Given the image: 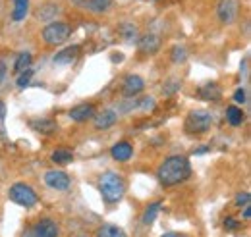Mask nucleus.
Returning a JSON list of instances; mask_svg holds the SVG:
<instances>
[{
	"label": "nucleus",
	"mask_w": 251,
	"mask_h": 237,
	"mask_svg": "<svg viewBox=\"0 0 251 237\" xmlns=\"http://www.w3.org/2000/svg\"><path fill=\"white\" fill-rule=\"evenodd\" d=\"M137 108H139V110H143V112L155 110V98H153V96H143V98H137Z\"/></svg>",
	"instance_id": "obj_26"
},
{
	"label": "nucleus",
	"mask_w": 251,
	"mask_h": 237,
	"mask_svg": "<svg viewBox=\"0 0 251 237\" xmlns=\"http://www.w3.org/2000/svg\"><path fill=\"white\" fill-rule=\"evenodd\" d=\"M162 237H186V236H182V234H176V232H168V234H164Z\"/></svg>",
	"instance_id": "obj_34"
},
{
	"label": "nucleus",
	"mask_w": 251,
	"mask_h": 237,
	"mask_svg": "<svg viewBox=\"0 0 251 237\" xmlns=\"http://www.w3.org/2000/svg\"><path fill=\"white\" fill-rule=\"evenodd\" d=\"M250 203H251V195H250V191H244V193H238L236 195V207H250Z\"/></svg>",
	"instance_id": "obj_28"
},
{
	"label": "nucleus",
	"mask_w": 251,
	"mask_h": 237,
	"mask_svg": "<svg viewBox=\"0 0 251 237\" xmlns=\"http://www.w3.org/2000/svg\"><path fill=\"white\" fill-rule=\"evenodd\" d=\"M4 118H6V104L0 100V121H2Z\"/></svg>",
	"instance_id": "obj_32"
},
{
	"label": "nucleus",
	"mask_w": 251,
	"mask_h": 237,
	"mask_svg": "<svg viewBox=\"0 0 251 237\" xmlns=\"http://www.w3.org/2000/svg\"><path fill=\"white\" fill-rule=\"evenodd\" d=\"M6 71H8V68H6V60L0 58V85H2L4 77H6Z\"/></svg>",
	"instance_id": "obj_31"
},
{
	"label": "nucleus",
	"mask_w": 251,
	"mask_h": 237,
	"mask_svg": "<svg viewBox=\"0 0 251 237\" xmlns=\"http://www.w3.org/2000/svg\"><path fill=\"white\" fill-rule=\"evenodd\" d=\"M22 237H37V236L33 234V230H25V232H24V236H22Z\"/></svg>",
	"instance_id": "obj_35"
},
{
	"label": "nucleus",
	"mask_w": 251,
	"mask_h": 237,
	"mask_svg": "<svg viewBox=\"0 0 251 237\" xmlns=\"http://www.w3.org/2000/svg\"><path fill=\"white\" fill-rule=\"evenodd\" d=\"M189 176H191V164H189V160L186 156H180V154L164 158V162L158 166L157 170V179L164 187L180 185Z\"/></svg>",
	"instance_id": "obj_1"
},
{
	"label": "nucleus",
	"mask_w": 251,
	"mask_h": 237,
	"mask_svg": "<svg viewBox=\"0 0 251 237\" xmlns=\"http://www.w3.org/2000/svg\"><path fill=\"white\" fill-rule=\"evenodd\" d=\"M93 116H95V106L93 104H87V102L77 104V106H74V108L70 110V118H72V121H77V123L87 121V119H91Z\"/></svg>",
	"instance_id": "obj_13"
},
{
	"label": "nucleus",
	"mask_w": 251,
	"mask_h": 237,
	"mask_svg": "<svg viewBox=\"0 0 251 237\" xmlns=\"http://www.w3.org/2000/svg\"><path fill=\"white\" fill-rule=\"evenodd\" d=\"M160 207H162V203H151L149 207L145 208V212H143V218H141V222L145 224V226H151L155 220H157L158 212H160Z\"/></svg>",
	"instance_id": "obj_23"
},
{
	"label": "nucleus",
	"mask_w": 251,
	"mask_h": 237,
	"mask_svg": "<svg viewBox=\"0 0 251 237\" xmlns=\"http://www.w3.org/2000/svg\"><path fill=\"white\" fill-rule=\"evenodd\" d=\"M170 58H172L174 64H182V62H186V58H188V50H186V47H180V45L172 47Z\"/></svg>",
	"instance_id": "obj_24"
},
{
	"label": "nucleus",
	"mask_w": 251,
	"mask_h": 237,
	"mask_svg": "<svg viewBox=\"0 0 251 237\" xmlns=\"http://www.w3.org/2000/svg\"><path fill=\"white\" fill-rule=\"evenodd\" d=\"M29 14V0H14V10H12V20L16 24L24 22L25 16Z\"/></svg>",
	"instance_id": "obj_18"
},
{
	"label": "nucleus",
	"mask_w": 251,
	"mask_h": 237,
	"mask_svg": "<svg viewBox=\"0 0 251 237\" xmlns=\"http://www.w3.org/2000/svg\"><path fill=\"white\" fill-rule=\"evenodd\" d=\"M137 48L143 54H157L158 48H160V37L155 35V33L141 35L139 41H137Z\"/></svg>",
	"instance_id": "obj_9"
},
{
	"label": "nucleus",
	"mask_w": 251,
	"mask_h": 237,
	"mask_svg": "<svg viewBox=\"0 0 251 237\" xmlns=\"http://www.w3.org/2000/svg\"><path fill=\"white\" fill-rule=\"evenodd\" d=\"M143 89H145V81H143V77H141V75L131 73V75H127V77L124 79L122 91H124L126 96H135V95H139Z\"/></svg>",
	"instance_id": "obj_12"
},
{
	"label": "nucleus",
	"mask_w": 251,
	"mask_h": 237,
	"mask_svg": "<svg viewBox=\"0 0 251 237\" xmlns=\"http://www.w3.org/2000/svg\"><path fill=\"white\" fill-rule=\"evenodd\" d=\"M217 16H219L220 24L224 25L234 24L240 16V0H219Z\"/></svg>",
	"instance_id": "obj_6"
},
{
	"label": "nucleus",
	"mask_w": 251,
	"mask_h": 237,
	"mask_svg": "<svg viewBox=\"0 0 251 237\" xmlns=\"http://www.w3.org/2000/svg\"><path fill=\"white\" fill-rule=\"evenodd\" d=\"M244 218H246V220H250V218H251V208L250 207L244 208Z\"/></svg>",
	"instance_id": "obj_33"
},
{
	"label": "nucleus",
	"mask_w": 251,
	"mask_h": 237,
	"mask_svg": "<svg viewBox=\"0 0 251 237\" xmlns=\"http://www.w3.org/2000/svg\"><path fill=\"white\" fill-rule=\"evenodd\" d=\"M29 125H31L33 131L43 133V135H50V133H54V131H56V121H54V119H50V118L31 119V121H29Z\"/></svg>",
	"instance_id": "obj_15"
},
{
	"label": "nucleus",
	"mask_w": 251,
	"mask_h": 237,
	"mask_svg": "<svg viewBox=\"0 0 251 237\" xmlns=\"http://www.w3.org/2000/svg\"><path fill=\"white\" fill-rule=\"evenodd\" d=\"M224 228H226L228 232H234V230H238V228H240V222H238V220H234V218H226V220H224Z\"/></svg>",
	"instance_id": "obj_30"
},
{
	"label": "nucleus",
	"mask_w": 251,
	"mask_h": 237,
	"mask_svg": "<svg viewBox=\"0 0 251 237\" xmlns=\"http://www.w3.org/2000/svg\"><path fill=\"white\" fill-rule=\"evenodd\" d=\"M118 121V114L116 110H102L99 114L93 116V123H95V129H110L114 123Z\"/></svg>",
	"instance_id": "obj_11"
},
{
	"label": "nucleus",
	"mask_w": 251,
	"mask_h": 237,
	"mask_svg": "<svg viewBox=\"0 0 251 237\" xmlns=\"http://www.w3.org/2000/svg\"><path fill=\"white\" fill-rule=\"evenodd\" d=\"M99 193H100L102 201L108 203V205L120 203L126 193L124 178L120 174H116V172H104L99 178Z\"/></svg>",
	"instance_id": "obj_2"
},
{
	"label": "nucleus",
	"mask_w": 251,
	"mask_h": 237,
	"mask_svg": "<svg viewBox=\"0 0 251 237\" xmlns=\"http://www.w3.org/2000/svg\"><path fill=\"white\" fill-rule=\"evenodd\" d=\"M70 35H72V27L62 22H52L41 31V37L49 47H60L70 39Z\"/></svg>",
	"instance_id": "obj_5"
},
{
	"label": "nucleus",
	"mask_w": 251,
	"mask_h": 237,
	"mask_svg": "<svg viewBox=\"0 0 251 237\" xmlns=\"http://www.w3.org/2000/svg\"><path fill=\"white\" fill-rule=\"evenodd\" d=\"M213 125V116L207 110H193L189 112L186 121H184V129L189 135H201L207 133Z\"/></svg>",
	"instance_id": "obj_4"
},
{
	"label": "nucleus",
	"mask_w": 251,
	"mask_h": 237,
	"mask_svg": "<svg viewBox=\"0 0 251 237\" xmlns=\"http://www.w3.org/2000/svg\"><path fill=\"white\" fill-rule=\"evenodd\" d=\"M110 156H112L116 162H127V160L133 156V147H131V143H127V141L116 143L114 147L110 148Z\"/></svg>",
	"instance_id": "obj_14"
},
{
	"label": "nucleus",
	"mask_w": 251,
	"mask_h": 237,
	"mask_svg": "<svg viewBox=\"0 0 251 237\" xmlns=\"http://www.w3.org/2000/svg\"><path fill=\"white\" fill-rule=\"evenodd\" d=\"M95 237H127V236H126V232L122 228L112 226V224H104V226H100L97 230Z\"/></svg>",
	"instance_id": "obj_20"
},
{
	"label": "nucleus",
	"mask_w": 251,
	"mask_h": 237,
	"mask_svg": "<svg viewBox=\"0 0 251 237\" xmlns=\"http://www.w3.org/2000/svg\"><path fill=\"white\" fill-rule=\"evenodd\" d=\"M120 33L124 35V39L126 41H129V43L137 39V27H135L133 24H127V22L122 24V25H120Z\"/></svg>",
	"instance_id": "obj_25"
},
{
	"label": "nucleus",
	"mask_w": 251,
	"mask_h": 237,
	"mask_svg": "<svg viewBox=\"0 0 251 237\" xmlns=\"http://www.w3.org/2000/svg\"><path fill=\"white\" fill-rule=\"evenodd\" d=\"M45 183L50 187V189H56V191H66L70 187V176L62 172V170H49L45 174Z\"/></svg>",
	"instance_id": "obj_7"
},
{
	"label": "nucleus",
	"mask_w": 251,
	"mask_h": 237,
	"mask_svg": "<svg viewBox=\"0 0 251 237\" xmlns=\"http://www.w3.org/2000/svg\"><path fill=\"white\" fill-rule=\"evenodd\" d=\"M50 160L54 162V164H70L72 160H74V152L72 150H68V148H56L52 154H50Z\"/></svg>",
	"instance_id": "obj_22"
},
{
	"label": "nucleus",
	"mask_w": 251,
	"mask_h": 237,
	"mask_svg": "<svg viewBox=\"0 0 251 237\" xmlns=\"http://www.w3.org/2000/svg\"><path fill=\"white\" fill-rule=\"evenodd\" d=\"M197 93H199V96H201L203 100H219L220 96H222V91H220V87L215 81H209V83L201 85Z\"/></svg>",
	"instance_id": "obj_16"
},
{
	"label": "nucleus",
	"mask_w": 251,
	"mask_h": 237,
	"mask_svg": "<svg viewBox=\"0 0 251 237\" xmlns=\"http://www.w3.org/2000/svg\"><path fill=\"white\" fill-rule=\"evenodd\" d=\"M31 62H33L31 52H27V50H25V52H20L16 62H14V71H16V73H22V71L29 70V68H31Z\"/></svg>",
	"instance_id": "obj_21"
},
{
	"label": "nucleus",
	"mask_w": 251,
	"mask_h": 237,
	"mask_svg": "<svg viewBox=\"0 0 251 237\" xmlns=\"http://www.w3.org/2000/svg\"><path fill=\"white\" fill-rule=\"evenodd\" d=\"M226 119H228V123H230V125L238 127V125H242V123H244L246 114H244V110H242L240 106H228V108H226Z\"/></svg>",
	"instance_id": "obj_19"
},
{
	"label": "nucleus",
	"mask_w": 251,
	"mask_h": 237,
	"mask_svg": "<svg viewBox=\"0 0 251 237\" xmlns=\"http://www.w3.org/2000/svg\"><path fill=\"white\" fill-rule=\"evenodd\" d=\"M31 230L37 237H58L60 236L58 224H56L54 220H50V218H41Z\"/></svg>",
	"instance_id": "obj_8"
},
{
	"label": "nucleus",
	"mask_w": 251,
	"mask_h": 237,
	"mask_svg": "<svg viewBox=\"0 0 251 237\" xmlns=\"http://www.w3.org/2000/svg\"><path fill=\"white\" fill-rule=\"evenodd\" d=\"M234 100H236L238 104H246V102H248V93H246V89H236Z\"/></svg>",
	"instance_id": "obj_29"
},
{
	"label": "nucleus",
	"mask_w": 251,
	"mask_h": 237,
	"mask_svg": "<svg viewBox=\"0 0 251 237\" xmlns=\"http://www.w3.org/2000/svg\"><path fill=\"white\" fill-rule=\"evenodd\" d=\"M31 77H33V70H25V71H22L20 73V77H18V87L20 89H24V87H27L29 83H31Z\"/></svg>",
	"instance_id": "obj_27"
},
{
	"label": "nucleus",
	"mask_w": 251,
	"mask_h": 237,
	"mask_svg": "<svg viewBox=\"0 0 251 237\" xmlns=\"http://www.w3.org/2000/svg\"><path fill=\"white\" fill-rule=\"evenodd\" d=\"M8 197H10L12 203H16V205H20L24 208H33L39 203V197H37L35 189L27 183H22V181H18V183H14L10 187Z\"/></svg>",
	"instance_id": "obj_3"
},
{
	"label": "nucleus",
	"mask_w": 251,
	"mask_h": 237,
	"mask_svg": "<svg viewBox=\"0 0 251 237\" xmlns=\"http://www.w3.org/2000/svg\"><path fill=\"white\" fill-rule=\"evenodd\" d=\"M79 54H81V47L72 45V47L62 48L60 52H56V54H54V58H52V62H54V64H58V66H70V64H74V62L77 60Z\"/></svg>",
	"instance_id": "obj_10"
},
{
	"label": "nucleus",
	"mask_w": 251,
	"mask_h": 237,
	"mask_svg": "<svg viewBox=\"0 0 251 237\" xmlns=\"http://www.w3.org/2000/svg\"><path fill=\"white\" fill-rule=\"evenodd\" d=\"M81 6L91 14H104L110 10L112 0H83Z\"/></svg>",
	"instance_id": "obj_17"
}]
</instances>
